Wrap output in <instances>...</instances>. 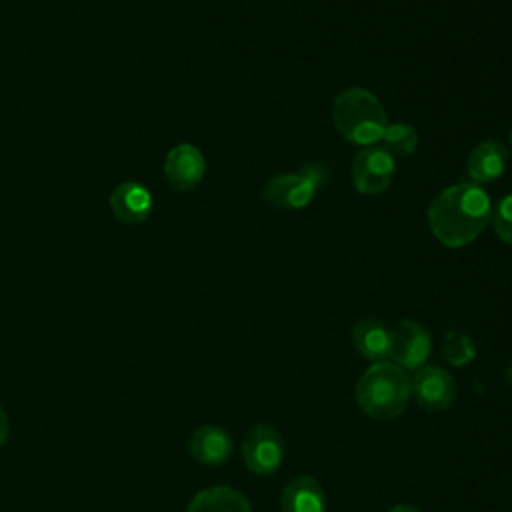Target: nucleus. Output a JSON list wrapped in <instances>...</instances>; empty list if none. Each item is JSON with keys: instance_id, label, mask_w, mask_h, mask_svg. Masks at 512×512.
I'll use <instances>...</instances> for the list:
<instances>
[{"instance_id": "nucleus-1", "label": "nucleus", "mask_w": 512, "mask_h": 512, "mask_svg": "<svg viewBox=\"0 0 512 512\" xmlns=\"http://www.w3.org/2000/svg\"><path fill=\"white\" fill-rule=\"evenodd\" d=\"M492 218L488 192L472 182L444 188L428 206V228L446 248H462L474 242Z\"/></svg>"}, {"instance_id": "nucleus-2", "label": "nucleus", "mask_w": 512, "mask_h": 512, "mask_svg": "<svg viewBox=\"0 0 512 512\" xmlns=\"http://www.w3.org/2000/svg\"><path fill=\"white\" fill-rule=\"evenodd\" d=\"M412 396V378L394 362H374L356 382L354 400L374 420L398 418Z\"/></svg>"}, {"instance_id": "nucleus-3", "label": "nucleus", "mask_w": 512, "mask_h": 512, "mask_svg": "<svg viewBox=\"0 0 512 512\" xmlns=\"http://www.w3.org/2000/svg\"><path fill=\"white\" fill-rule=\"evenodd\" d=\"M332 120L340 136L356 146L376 144L388 124L380 100L360 86H350L336 96L332 104Z\"/></svg>"}, {"instance_id": "nucleus-4", "label": "nucleus", "mask_w": 512, "mask_h": 512, "mask_svg": "<svg viewBox=\"0 0 512 512\" xmlns=\"http://www.w3.org/2000/svg\"><path fill=\"white\" fill-rule=\"evenodd\" d=\"M242 458L246 468L258 476L276 472L284 460V440L280 432L266 422L252 426L242 442Z\"/></svg>"}, {"instance_id": "nucleus-5", "label": "nucleus", "mask_w": 512, "mask_h": 512, "mask_svg": "<svg viewBox=\"0 0 512 512\" xmlns=\"http://www.w3.org/2000/svg\"><path fill=\"white\" fill-rule=\"evenodd\" d=\"M394 156L382 146H366L352 160V184L360 194L376 196L390 188L394 180Z\"/></svg>"}, {"instance_id": "nucleus-6", "label": "nucleus", "mask_w": 512, "mask_h": 512, "mask_svg": "<svg viewBox=\"0 0 512 512\" xmlns=\"http://www.w3.org/2000/svg\"><path fill=\"white\" fill-rule=\"evenodd\" d=\"M432 352L430 332L416 320H398L390 328V358L400 368L418 370Z\"/></svg>"}, {"instance_id": "nucleus-7", "label": "nucleus", "mask_w": 512, "mask_h": 512, "mask_svg": "<svg viewBox=\"0 0 512 512\" xmlns=\"http://www.w3.org/2000/svg\"><path fill=\"white\" fill-rule=\"evenodd\" d=\"M412 394L424 410L442 412L456 400V382L444 368L422 366L412 378Z\"/></svg>"}, {"instance_id": "nucleus-8", "label": "nucleus", "mask_w": 512, "mask_h": 512, "mask_svg": "<svg viewBox=\"0 0 512 512\" xmlns=\"http://www.w3.org/2000/svg\"><path fill=\"white\" fill-rule=\"evenodd\" d=\"M206 172V160L200 148L194 144H178L174 146L164 160V176L176 190H192L196 188Z\"/></svg>"}, {"instance_id": "nucleus-9", "label": "nucleus", "mask_w": 512, "mask_h": 512, "mask_svg": "<svg viewBox=\"0 0 512 512\" xmlns=\"http://www.w3.org/2000/svg\"><path fill=\"white\" fill-rule=\"evenodd\" d=\"M316 188L302 172H288L270 178L264 188V200L278 210H298L310 204Z\"/></svg>"}, {"instance_id": "nucleus-10", "label": "nucleus", "mask_w": 512, "mask_h": 512, "mask_svg": "<svg viewBox=\"0 0 512 512\" xmlns=\"http://www.w3.org/2000/svg\"><path fill=\"white\" fill-rule=\"evenodd\" d=\"M110 210L122 224H142L152 212V194L140 182H120L110 194Z\"/></svg>"}, {"instance_id": "nucleus-11", "label": "nucleus", "mask_w": 512, "mask_h": 512, "mask_svg": "<svg viewBox=\"0 0 512 512\" xmlns=\"http://www.w3.org/2000/svg\"><path fill=\"white\" fill-rule=\"evenodd\" d=\"M234 442L220 426H200L192 432L188 442L190 456L202 466H222L232 456Z\"/></svg>"}, {"instance_id": "nucleus-12", "label": "nucleus", "mask_w": 512, "mask_h": 512, "mask_svg": "<svg viewBox=\"0 0 512 512\" xmlns=\"http://www.w3.org/2000/svg\"><path fill=\"white\" fill-rule=\"evenodd\" d=\"M508 162V148L498 140H484L476 144L466 160V172L474 184H488L496 180Z\"/></svg>"}, {"instance_id": "nucleus-13", "label": "nucleus", "mask_w": 512, "mask_h": 512, "mask_svg": "<svg viewBox=\"0 0 512 512\" xmlns=\"http://www.w3.org/2000/svg\"><path fill=\"white\" fill-rule=\"evenodd\" d=\"M354 350L370 360L384 362L390 358V330L376 318H362L352 326L350 332Z\"/></svg>"}, {"instance_id": "nucleus-14", "label": "nucleus", "mask_w": 512, "mask_h": 512, "mask_svg": "<svg viewBox=\"0 0 512 512\" xmlns=\"http://www.w3.org/2000/svg\"><path fill=\"white\" fill-rule=\"evenodd\" d=\"M282 512H324L326 496L312 476L292 478L280 496Z\"/></svg>"}, {"instance_id": "nucleus-15", "label": "nucleus", "mask_w": 512, "mask_h": 512, "mask_svg": "<svg viewBox=\"0 0 512 512\" xmlns=\"http://www.w3.org/2000/svg\"><path fill=\"white\" fill-rule=\"evenodd\" d=\"M186 512H252L248 498L232 486H210L192 496Z\"/></svg>"}, {"instance_id": "nucleus-16", "label": "nucleus", "mask_w": 512, "mask_h": 512, "mask_svg": "<svg viewBox=\"0 0 512 512\" xmlns=\"http://www.w3.org/2000/svg\"><path fill=\"white\" fill-rule=\"evenodd\" d=\"M380 140L384 144L382 148L392 156H410L418 148V132L406 122L386 124Z\"/></svg>"}, {"instance_id": "nucleus-17", "label": "nucleus", "mask_w": 512, "mask_h": 512, "mask_svg": "<svg viewBox=\"0 0 512 512\" xmlns=\"http://www.w3.org/2000/svg\"><path fill=\"white\" fill-rule=\"evenodd\" d=\"M442 356L450 366L464 368L474 360L476 344L466 332L450 330L442 340Z\"/></svg>"}, {"instance_id": "nucleus-18", "label": "nucleus", "mask_w": 512, "mask_h": 512, "mask_svg": "<svg viewBox=\"0 0 512 512\" xmlns=\"http://www.w3.org/2000/svg\"><path fill=\"white\" fill-rule=\"evenodd\" d=\"M490 222L494 226L496 236L512 246V194H506L498 200L496 208H492Z\"/></svg>"}, {"instance_id": "nucleus-19", "label": "nucleus", "mask_w": 512, "mask_h": 512, "mask_svg": "<svg viewBox=\"0 0 512 512\" xmlns=\"http://www.w3.org/2000/svg\"><path fill=\"white\" fill-rule=\"evenodd\" d=\"M302 174L314 184V188L318 190L324 182H326V176H328V170H326V166H322V164H306L304 168H302Z\"/></svg>"}, {"instance_id": "nucleus-20", "label": "nucleus", "mask_w": 512, "mask_h": 512, "mask_svg": "<svg viewBox=\"0 0 512 512\" xmlns=\"http://www.w3.org/2000/svg\"><path fill=\"white\" fill-rule=\"evenodd\" d=\"M6 438H8V416H6L4 408L0 406V448L4 446Z\"/></svg>"}, {"instance_id": "nucleus-21", "label": "nucleus", "mask_w": 512, "mask_h": 512, "mask_svg": "<svg viewBox=\"0 0 512 512\" xmlns=\"http://www.w3.org/2000/svg\"><path fill=\"white\" fill-rule=\"evenodd\" d=\"M388 512H422V510L416 508V506H412V504H396V506H392Z\"/></svg>"}, {"instance_id": "nucleus-22", "label": "nucleus", "mask_w": 512, "mask_h": 512, "mask_svg": "<svg viewBox=\"0 0 512 512\" xmlns=\"http://www.w3.org/2000/svg\"><path fill=\"white\" fill-rule=\"evenodd\" d=\"M506 382L512 386V362H510V366H508V370H506Z\"/></svg>"}, {"instance_id": "nucleus-23", "label": "nucleus", "mask_w": 512, "mask_h": 512, "mask_svg": "<svg viewBox=\"0 0 512 512\" xmlns=\"http://www.w3.org/2000/svg\"><path fill=\"white\" fill-rule=\"evenodd\" d=\"M510 146H512V130H510Z\"/></svg>"}]
</instances>
